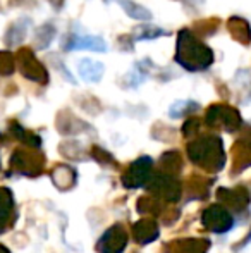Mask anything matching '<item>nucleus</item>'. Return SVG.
I'll return each instance as SVG.
<instances>
[{
	"mask_svg": "<svg viewBox=\"0 0 251 253\" xmlns=\"http://www.w3.org/2000/svg\"><path fill=\"white\" fill-rule=\"evenodd\" d=\"M178 60L188 69H205L212 62V52L205 45L196 42L188 31H182L179 38Z\"/></svg>",
	"mask_w": 251,
	"mask_h": 253,
	"instance_id": "obj_1",
	"label": "nucleus"
}]
</instances>
